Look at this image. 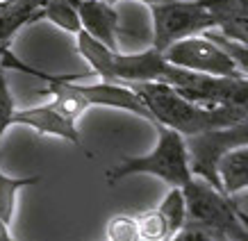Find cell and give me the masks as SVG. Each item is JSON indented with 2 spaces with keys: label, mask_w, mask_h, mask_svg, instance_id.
<instances>
[{
  "label": "cell",
  "mask_w": 248,
  "mask_h": 241,
  "mask_svg": "<svg viewBox=\"0 0 248 241\" xmlns=\"http://www.w3.org/2000/svg\"><path fill=\"white\" fill-rule=\"evenodd\" d=\"M151 14V45L166 50L175 41L198 37L214 30L207 0H169L148 7Z\"/></svg>",
  "instance_id": "4"
},
{
  "label": "cell",
  "mask_w": 248,
  "mask_h": 241,
  "mask_svg": "<svg viewBox=\"0 0 248 241\" xmlns=\"http://www.w3.org/2000/svg\"><path fill=\"white\" fill-rule=\"evenodd\" d=\"M169 241H214V239H212L205 230H201V227H196V226H191V223H187L180 232L175 234V237H171Z\"/></svg>",
  "instance_id": "18"
},
{
  "label": "cell",
  "mask_w": 248,
  "mask_h": 241,
  "mask_svg": "<svg viewBox=\"0 0 248 241\" xmlns=\"http://www.w3.org/2000/svg\"><path fill=\"white\" fill-rule=\"evenodd\" d=\"M187 223L201 227L217 241H248V214L210 182L194 178L182 189Z\"/></svg>",
  "instance_id": "3"
},
{
  "label": "cell",
  "mask_w": 248,
  "mask_h": 241,
  "mask_svg": "<svg viewBox=\"0 0 248 241\" xmlns=\"http://www.w3.org/2000/svg\"><path fill=\"white\" fill-rule=\"evenodd\" d=\"M107 239L114 241H139L137 216L132 214H116L107 223Z\"/></svg>",
  "instance_id": "15"
},
{
  "label": "cell",
  "mask_w": 248,
  "mask_h": 241,
  "mask_svg": "<svg viewBox=\"0 0 248 241\" xmlns=\"http://www.w3.org/2000/svg\"><path fill=\"white\" fill-rule=\"evenodd\" d=\"M157 143L151 152L121 159L119 164L107 171L105 180L109 187H116L121 180H125L130 175H153L175 189H185L194 180L191 166H189L187 139L180 132L169 128H157Z\"/></svg>",
  "instance_id": "2"
},
{
  "label": "cell",
  "mask_w": 248,
  "mask_h": 241,
  "mask_svg": "<svg viewBox=\"0 0 248 241\" xmlns=\"http://www.w3.org/2000/svg\"><path fill=\"white\" fill-rule=\"evenodd\" d=\"M162 55L175 66L194 71V73H203V75H221V77L244 75L232 57L207 34H198V37L175 41L166 50H162Z\"/></svg>",
  "instance_id": "5"
},
{
  "label": "cell",
  "mask_w": 248,
  "mask_h": 241,
  "mask_svg": "<svg viewBox=\"0 0 248 241\" xmlns=\"http://www.w3.org/2000/svg\"><path fill=\"white\" fill-rule=\"evenodd\" d=\"M217 178L226 196L248 191V146H239L223 152L217 162Z\"/></svg>",
  "instance_id": "10"
},
{
  "label": "cell",
  "mask_w": 248,
  "mask_h": 241,
  "mask_svg": "<svg viewBox=\"0 0 248 241\" xmlns=\"http://www.w3.org/2000/svg\"><path fill=\"white\" fill-rule=\"evenodd\" d=\"M16 114V100L9 91L7 77H5V68L0 66V143H2V136L12 128V119Z\"/></svg>",
  "instance_id": "16"
},
{
  "label": "cell",
  "mask_w": 248,
  "mask_h": 241,
  "mask_svg": "<svg viewBox=\"0 0 248 241\" xmlns=\"http://www.w3.org/2000/svg\"><path fill=\"white\" fill-rule=\"evenodd\" d=\"M132 2H139L143 7H151V5H157V2H169V0H132Z\"/></svg>",
  "instance_id": "20"
},
{
  "label": "cell",
  "mask_w": 248,
  "mask_h": 241,
  "mask_svg": "<svg viewBox=\"0 0 248 241\" xmlns=\"http://www.w3.org/2000/svg\"><path fill=\"white\" fill-rule=\"evenodd\" d=\"M214 241H217V239H214Z\"/></svg>",
  "instance_id": "25"
},
{
  "label": "cell",
  "mask_w": 248,
  "mask_h": 241,
  "mask_svg": "<svg viewBox=\"0 0 248 241\" xmlns=\"http://www.w3.org/2000/svg\"><path fill=\"white\" fill-rule=\"evenodd\" d=\"M137 230H139V241H169L171 237H175L169 221L157 207L137 214Z\"/></svg>",
  "instance_id": "13"
},
{
  "label": "cell",
  "mask_w": 248,
  "mask_h": 241,
  "mask_svg": "<svg viewBox=\"0 0 248 241\" xmlns=\"http://www.w3.org/2000/svg\"><path fill=\"white\" fill-rule=\"evenodd\" d=\"M76 5L82 32H87L89 37H93L107 48L119 50V5H112L105 0H76Z\"/></svg>",
  "instance_id": "7"
},
{
  "label": "cell",
  "mask_w": 248,
  "mask_h": 241,
  "mask_svg": "<svg viewBox=\"0 0 248 241\" xmlns=\"http://www.w3.org/2000/svg\"><path fill=\"white\" fill-rule=\"evenodd\" d=\"M41 21H50L68 34H78L82 30L76 0H46L41 9Z\"/></svg>",
  "instance_id": "12"
},
{
  "label": "cell",
  "mask_w": 248,
  "mask_h": 241,
  "mask_svg": "<svg viewBox=\"0 0 248 241\" xmlns=\"http://www.w3.org/2000/svg\"><path fill=\"white\" fill-rule=\"evenodd\" d=\"M2 2H5V0H0V5H2Z\"/></svg>",
  "instance_id": "22"
},
{
  "label": "cell",
  "mask_w": 248,
  "mask_h": 241,
  "mask_svg": "<svg viewBox=\"0 0 248 241\" xmlns=\"http://www.w3.org/2000/svg\"><path fill=\"white\" fill-rule=\"evenodd\" d=\"M157 210L164 214V219L169 221V226L175 234L187 226V203H185L182 189L171 187V191L164 196V200L157 205Z\"/></svg>",
  "instance_id": "14"
},
{
  "label": "cell",
  "mask_w": 248,
  "mask_h": 241,
  "mask_svg": "<svg viewBox=\"0 0 248 241\" xmlns=\"http://www.w3.org/2000/svg\"><path fill=\"white\" fill-rule=\"evenodd\" d=\"M214 16V32L248 45V0H207Z\"/></svg>",
  "instance_id": "8"
},
{
  "label": "cell",
  "mask_w": 248,
  "mask_h": 241,
  "mask_svg": "<svg viewBox=\"0 0 248 241\" xmlns=\"http://www.w3.org/2000/svg\"><path fill=\"white\" fill-rule=\"evenodd\" d=\"M0 241H21V239H16L14 234H12L9 223L7 221H2V219H0Z\"/></svg>",
  "instance_id": "19"
},
{
  "label": "cell",
  "mask_w": 248,
  "mask_h": 241,
  "mask_svg": "<svg viewBox=\"0 0 248 241\" xmlns=\"http://www.w3.org/2000/svg\"><path fill=\"white\" fill-rule=\"evenodd\" d=\"M0 159H2V152H0Z\"/></svg>",
  "instance_id": "23"
},
{
  "label": "cell",
  "mask_w": 248,
  "mask_h": 241,
  "mask_svg": "<svg viewBox=\"0 0 248 241\" xmlns=\"http://www.w3.org/2000/svg\"><path fill=\"white\" fill-rule=\"evenodd\" d=\"M107 241H114V239H107Z\"/></svg>",
  "instance_id": "24"
},
{
  "label": "cell",
  "mask_w": 248,
  "mask_h": 241,
  "mask_svg": "<svg viewBox=\"0 0 248 241\" xmlns=\"http://www.w3.org/2000/svg\"><path fill=\"white\" fill-rule=\"evenodd\" d=\"M105 2H112V5H119V2H123V0H105Z\"/></svg>",
  "instance_id": "21"
},
{
  "label": "cell",
  "mask_w": 248,
  "mask_h": 241,
  "mask_svg": "<svg viewBox=\"0 0 248 241\" xmlns=\"http://www.w3.org/2000/svg\"><path fill=\"white\" fill-rule=\"evenodd\" d=\"M41 182V175H25V178H16V175H7L0 166V219L7 221L12 226L16 211V196L18 191L25 187H32Z\"/></svg>",
  "instance_id": "11"
},
{
  "label": "cell",
  "mask_w": 248,
  "mask_h": 241,
  "mask_svg": "<svg viewBox=\"0 0 248 241\" xmlns=\"http://www.w3.org/2000/svg\"><path fill=\"white\" fill-rule=\"evenodd\" d=\"M210 39H214L223 50H226L230 57L234 60V64L239 66V71L244 73V75L248 77V45H244V44H237V41H230V39H226V37H221L218 32H214V30H210V32H205Z\"/></svg>",
  "instance_id": "17"
},
{
  "label": "cell",
  "mask_w": 248,
  "mask_h": 241,
  "mask_svg": "<svg viewBox=\"0 0 248 241\" xmlns=\"http://www.w3.org/2000/svg\"><path fill=\"white\" fill-rule=\"evenodd\" d=\"M44 2L46 0H5L0 5V55L9 50L12 39L25 25L41 21Z\"/></svg>",
  "instance_id": "9"
},
{
  "label": "cell",
  "mask_w": 248,
  "mask_h": 241,
  "mask_svg": "<svg viewBox=\"0 0 248 241\" xmlns=\"http://www.w3.org/2000/svg\"><path fill=\"white\" fill-rule=\"evenodd\" d=\"M137 96L143 100L146 109L151 112L155 128H169L180 132L182 136H194L207 130L230 128L248 120L237 109L228 107H207L201 103L185 98L182 93L164 82H137L130 84Z\"/></svg>",
  "instance_id": "1"
},
{
  "label": "cell",
  "mask_w": 248,
  "mask_h": 241,
  "mask_svg": "<svg viewBox=\"0 0 248 241\" xmlns=\"http://www.w3.org/2000/svg\"><path fill=\"white\" fill-rule=\"evenodd\" d=\"M12 125H25V128L34 130L37 135L64 139V141L73 143L78 151H82L87 157H91V152L84 148V143H82L78 123L68 119L66 114H62L60 109L55 107L53 100H48L44 105L28 107V109H16L14 119H12Z\"/></svg>",
  "instance_id": "6"
}]
</instances>
